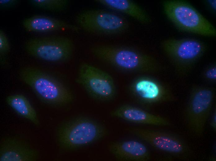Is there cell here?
I'll use <instances>...</instances> for the list:
<instances>
[{
    "label": "cell",
    "mask_w": 216,
    "mask_h": 161,
    "mask_svg": "<svg viewBox=\"0 0 216 161\" xmlns=\"http://www.w3.org/2000/svg\"><path fill=\"white\" fill-rule=\"evenodd\" d=\"M98 59L122 71L134 73H154L162 67L153 56L130 47L110 44H97L90 48Z\"/></svg>",
    "instance_id": "obj_1"
},
{
    "label": "cell",
    "mask_w": 216,
    "mask_h": 161,
    "mask_svg": "<svg viewBox=\"0 0 216 161\" xmlns=\"http://www.w3.org/2000/svg\"><path fill=\"white\" fill-rule=\"evenodd\" d=\"M19 75L37 97L48 105L62 107L74 100V94L67 85L42 69L32 66H25L19 70Z\"/></svg>",
    "instance_id": "obj_2"
},
{
    "label": "cell",
    "mask_w": 216,
    "mask_h": 161,
    "mask_svg": "<svg viewBox=\"0 0 216 161\" xmlns=\"http://www.w3.org/2000/svg\"><path fill=\"white\" fill-rule=\"evenodd\" d=\"M106 128L88 117L79 116L67 121L58 128L57 138L61 147L72 150L90 144L106 136Z\"/></svg>",
    "instance_id": "obj_3"
},
{
    "label": "cell",
    "mask_w": 216,
    "mask_h": 161,
    "mask_svg": "<svg viewBox=\"0 0 216 161\" xmlns=\"http://www.w3.org/2000/svg\"><path fill=\"white\" fill-rule=\"evenodd\" d=\"M160 45L176 75L180 78L189 74L207 49L205 42L192 38L167 39L162 41Z\"/></svg>",
    "instance_id": "obj_4"
},
{
    "label": "cell",
    "mask_w": 216,
    "mask_h": 161,
    "mask_svg": "<svg viewBox=\"0 0 216 161\" xmlns=\"http://www.w3.org/2000/svg\"><path fill=\"white\" fill-rule=\"evenodd\" d=\"M162 5L167 17L180 30L206 37L216 36L214 25L188 2L166 0Z\"/></svg>",
    "instance_id": "obj_5"
},
{
    "label": "cell",
    "mask_w": 216,
    "mask_h": 161,
    "mask_svg": "<svg viewBox=\"0 0 216 161\" xmlns=\"http://www.w3.org/2000/svg\"><path fill=\"white\" fill-rule=\"evenodd\" d=\"M215 91L214 87L200 85L193 86L191 90L184 118L187 130L196 137L203 135L212 110Z\"/></svg>",
    "instance_id": "obj_6"
},
{
    "label": "cell",
    "mask_w": 216,
    "mask_h": 161,
    "mask_svg": "<svg viewBox=\"0 0 216 161\" xmlns=\"http://www.w3.org/2000/svg\"><path fill=\"white\" fill-rule=\"evenodd\" d=\"M75 81L95 100L109 101L116 96V87L112 76L89 63H83L80 64Z\"/></svg>",
    "instance_id": "obj_7"
},
{
    "label": "cell",
    "mask_w": 216,
    "mask_h": 161,
    "mask_svg": "<svg viewBox=\"0 0 216 161\" xmlns=\"http://www.w3.org/2000/svg\"><path fill=\"white\" fill-rule=\"evenodd\" d=\"M24 47L26 52L33 57L47 61L63 63L72 58L74 45L68 37L53 35L29 39L25 42Z\"/></svg>",
    "instance_id": "obj_8"
},
{
    "label": "cell",
    "mask_w": 216,
    "mask_h": 161,
    "mask_svg": "<svg viewBox=\"0 0 216 161\" xmlns=\"http://www.w3.org/2000/svg\"><path fill=\"white\" fill-rule=\"evenodd\" d=\"M77 25L91 33L115 35L122 33L129 28L127 20L121 15L105 10H84L76 16Z\"/></svg>",
    "instance_id": "obj_9"
},
{
    "label": "cell",
    "mask_w": 216,
    "mask_h": 161,
    "mask_svg": "<svg viewBox=\"0 0 216 161\" xmlns=\"http://www.w3.org/2000/svg\"><path fill=\"white\" fill-rule=\"evenodd\" d=\"M129 132L155 149L177 158L187 159L192 151L187 143L180 136L169 132L132 127Z\"/></svg>",
    "instance_id": "obj_10"
},
{
    "label": "cell",
    "mask_w": 216,
    "mask_h": 161,
    "mask_svg": "<svg viewBox=\"0 0 216 161\" xmlns=\"http://www.w3.org/2000/svg\"><path fill=\"white\" fill-rule=\"evenodd\" d=\"M128 90L134 99L143 107L177 100V97L168 85L155 78L146 75L134 79L130 84Z\"/></svg>",
    "instance_id": "obj_11"
},
{
    "label": "cell",
    "mask_w": 216,
    "mask_h": 161,
    "mask_svg": "<svg viewBox=\"0 0 216 161\" xmlns=\"http://www.w3.org/2000/svg\"><path fill=\"white\" fill-rule=\"evenodd\" d=\"M112 117L134 123L158 126H169L170 121L162 116L150 113L142 108L129 104H124L110 113Z\"/></svg>",
    "instance_id": "obj_12"
},
{
    "label": "cell",
    "mask_w": 216,
    "mask_h": 161,
    "mask_svg": "<svg viewBox=\"0 0 216 161\" xmlns=\"http://www.w3.org/2000/svg\"><path fill=\"white\" fill-rule=\"evenodd\" d=\"M39 152L18 138L8 137L0 143V161H35Z\"/></svg>",
    "instance_id": "obj_13"
},
{
    "label": "cell",
    "mask_w": 216,
    "mask_h": 161,
    "mask_svg": "<svg viewBox=\"0 0 216 161\" xmlns=\"http://www.w3.org/2000/svg\"><path fill=\"white\" fill-rule=\"evenodd\" d=\"M110 152L120 161H148L150 151L143 143L135 140L114 141L108 146Z\"/></svg>",
    "instance_id": "obj_14"
},
{
    "label": "cell",
    "mask_w": 216,
    "mask_h": 161,
    "mask_svg": "<svg viewBox=\"0 0 216 161\" xmlns=\"http://www.w3.org/2000/svg\"><path fill=\"white\" fill-rule=\"evenodd\" d=\"M22 25L26 30L29 32H47L66 30L77 32L80 30L77 25L41 15H34L25 19Z\"/></svg>",
    "instance_id": "obj_15"
},
{
    "label": "cell",
    "mask_w": 216,
    "mask_h": 161,
    "mask_svg": "<svg viewBox=\"0 0 216 161\" xmlns=\"http://www.w3.org/2000/svg\"><path fill=\"white\" fill-rule=\"evenodd\" d=\"M95 2L111 10L124 14L144 24L150 23L151 18L139 5L130 0H96Z\"/></svg>",
    "instance_id": "obj_16"
},
{
    "label": "cell",
    "mask_w": 216,
    "mask_h": 161,
    "mask_svg": "<svg viewBox=\"0 0 216 161\" xmlns=\"http://www.w3.org/2000/svg\"><path fill=\"white\" fill-rule=\"evenodd\" d=\"M7 104L20 116L37 126L39 124L36 112L28 99L20 94L11 95L6 98Z\"/></svg>",
    "instance_id": "obj_17"
},
{
    "label": "cell",
    "mask_w": 216,
    "mask_h": 161,
    "mask_svg": "<svg viewBox=\"0 0 216 161\" xmlns=\"http://www.w3.org/2000/svg\"><path fill=\"white\" fill-rule=\"evenodd\" d=\"M30 3L37 8L53 11H59L66 9L69 4L67 0H31Z\"/></svg>",
    "instance_id": "obj_18"
},
{
    "label": "cell",
    "mask_w": 216,
    "mask_h": 161,
    "mask_svg": "<svg viewBox=\"0 0 216 161\" xmlns=\"http://www.w3.org/2000/svg\"><path fill=\"white\" fill-rule=\"evenodd\" d=\"M202 76L205 80L210 83L216 82V63L215 62L211 63L204 69Z\"/></svg>",
    "instance_id": "obj_19"
},
{
    "label": "cell",
    "mask_w": 216,
    "mask_h": 161,
    "mask_svg": "<svg viewBox=\"0 0 216 161\" xmlns=\"http://www.w3.org/2000/svg\"><path fill=\"white\" fill-rule=\"evenodd\" d=\"M10 46L7 37L4 31L0 30V54L2 56L10 51Z\"/></svg>",
    "instance_id": "obj_20"
},
{
    "label": "cell",
    "mask_w": 216,
    "mask_h": 161,
    "mask_svg": "<svg viewBox=\"0 0 216 161\" xmlns=\"http://www.w3.org/2000/svg\"><path fill=\"white\" fill-rule=\"evenodd\" d=\"M19 2L18 0H0V8L4 9L12 8L17 6Z\"/></svg>",
    "instance_id": "obj_21"
},
{
    "label": "cell",
    "mask_w": 216,
    "mask_h": 161,
    "mask_svg": "<svg viewBox=\"0 0 216 161\" xmlns=\"http://www.w3.org/2000/svg\"><path fill=\"white\" fill-rule=\"evenodd\" d=\"M212 116L210 122V125L213 129L216 131V106L214 107Z\"/></svg>",
    "instance_id": "obj_22"
},
{
    "label": "cell",
    "mask_w": 216,
    "mask_h": 161,
    "mask_svg": "<svg viewBox=\"0 0 216 161\" xmlns=\"http://www.w3.org/2000/svg\"><path fill=\"white\" fill-rule=\"evenodd\" d=\"M208 1V3L210 6L211 7L213 10H214L216 9V0H210Z\"/></svg>",
    "instance_id": "obj_23"
}]
</instances>
